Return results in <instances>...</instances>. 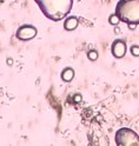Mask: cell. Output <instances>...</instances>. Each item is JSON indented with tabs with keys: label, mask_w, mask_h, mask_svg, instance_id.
I'll list each match as a JSON object with an SVG mask.
<instances>
[{
	"label": "cell",
	"mask_w": 139,
	"mask_h": 146,
	"mask_svg": "<svg viewBox=\"0 0 139 146\" xmlns=\"http://www.w3.org/2000/svg\"><path fill=\"white\" fill-rule=\"evenodd\" d=\"M43 14L52 21H60L72 11L73 0H34Z\"/></svg>",
	"instance_id": "cell-1"
},
{
	"label": "cell",
	"mask_w": 139,
	"mask_h": 146,
	"mask_svg": "<svg viewBox=\"0 0 139 146\" xmlns=\"http://www.w3.org/2000/svg\"><path fill=\"white\" fill-rule=\"evenodd\" d=\"M114 13L120 21L139 25V0H119L116 5Z\"/></svg>",
	"instance_id": "cell-2"
},
{
	"label": "cell",
	"mask_w": 139,
	"mask_h": 146,
	"mask_svg": "<svg viewBox=\"0 0 139 146\" xmlns=\"http://www.w3.org/2000/svg\"><path fill=\"white\" fill-rule=\"evenodd\" d=\"M114 140L118 146H139V135L128 127H122L114 134Z\"/></svg>",
	"instance_id": "cell-3"
},
{
	"label": "cell",
	"mask_w": 139,
	"mask_h": 146,
	"mask_svg": "<svg viewBox=\"0 0 139 146\" xmlns=\"http://www.w3.org/2000/svg\"><path fill=\"white\" fill-rule=\"evenodd\" d=\"M37 34H38V30L37 27L33 25H29V24H25L18 27V30L15 32V36L19 40L21 41H29L34 39Z\"/></svg>",
	"instance_id": "cell-4"
},
{
	"label": "cell",
	"mask_w": 139,
	"mask_h": 146,
	"mask_svg": "<svg viewBox=\"0 0 139 146\" xmlns=\"http://www.w3.org/2000/svg\"><path fill=\"white\" fill-rule=\"evenodd\" d=\"M127 51V46H126V42L122 39H116L112 45H111V53L112 56L117 59L123 58Z\"/></svg>",
	"instance_id": "cell-5"
},
{
	"label": "cell",
	"mask_w": 139,
	"mask_h": 146,
	"mask_svg": "<svg viewBox=\"0 0 139 146\" xmlns=\"http://www.w3.org/2000/svg\"><path fill=\"white\" fill-rule=\"evenodd\" d=\"M79 25V20L77 17H67L65 18L64 21V29L66 31H74Z\"/></svg>",
	"instance_id": "cell-6"
},
{
	"label": "cell",
	"mask_w": 139,
	"mask_h": 146,
	"mask_svg": "<svg viewBox=\"0 0 139 146\" xmlns=\"http://www.w3.org/2000/svg\"><path fill=\"white\" fill-rule=\"evenodd\" d=\"M74 74H76V72L72 67H65L60 73V78L65 83H70L74 78Z\"/></svg>",
	"instance_id": "cell-7"
},
{
	"label": "cell",
	"mask_w": 139,
	"mask_h": 146,
	"mask_svg": "<svg viewBox=\"0 0 139 146\" xmlns=\"http://www.w3.org/2000/svg\"><path fill=\"white\" fill-rule=\"evenodd\" d=\"M119 23H120V19L118 18V15H117L116 13L111 14V15L108 17V24H111L112 26H117Z\"/></svg>",
	"instance_id": "cell-8"
},
{
	"label": "cell",
	"mask_w": 139,
	"mask_h": 146,
	"mask_svg": "<svg viewBox=\"0 0 139 146\" xmlns=\"http://www.w3.org/2000/svg\"><path fill=\"white\" fill-rule=\"evenodd\" d=\"M87 58L91 60V61H96L98 59V52L96 50H91L87 52Z\"/></svg>",
	"instance_id": "cell-9"
},
{
	"label": "cell",
	"mask_w": 139,
	"mask_h": 146,
	"mask_svg": "<svg viewBox=\"0 0 139 146\" xmlns=\"http://www.w3.org/2000/svg\"><path fill=\"white\" fill-rule=\"evenodd\" d=\"M130 53H131L133 57H139V45H132V46L130 47Z\"/></svg>",
	"instance_id": "cell-10"
},
{
	"label": "cell",
	"mask_w": 139,
	"mask_h": 146,
	"mask_svg": "<svg viewBox=\"0 0 139 146\" xmlns=\"http://www.w3.org/2000/svg\"><path fill=\"white\" fill-rule=\"evenodd\" d=\"M137 24H134V23H130V24H127V27H128V29L130 30H136L137 29Z\"/></svg>",
	"instance_id": "cell-11"
},
{
	"label": "cell",
	"mask_w": 139,
	"mask_h": 146,
	"mask_svg": "<svg viewBox=\"0 0 139 146\" xmlns=\"http://www.w3.org/2000/svg\"><path fill=\"white\" fill-rule=\"evenodd\" d=\"M74 99H77V103H80V102H81V96H80V94H77V96L74 97Z\"/></svg>",
	"instance_id": "cell-12"
},
{
	"label": "cell",
	"mask_w": 139,
	"mask_h": 146,
	"mask_svg": "<svg viewBox=\"0 0 139 146\" xmlns=\"http://www.w3.org/2000/svg\"><path fill=\"white\" fill-rule=\"evenodd\" d=\"M3 1H4V0H0V3H3Z\"/></svg>",
	"instance_id": "cell-13"
}]
</instances>
